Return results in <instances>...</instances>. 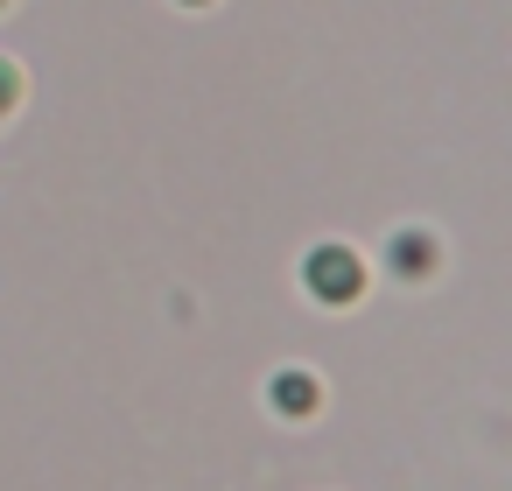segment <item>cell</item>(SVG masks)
<instances>
[{
  "instance_id": "obj_1",
  "label": "cell",
  "mask_w": 512,
  "mask_h": 491,
  "mask_svg": "<svg viewBox=\"0 0 512 491\" xmlns=\"http://www.w3.org/2000/svg\"><path fill=\"white\" fill-rule=\"evenodd\" d=\"M302 281H309V295H316L323 309H344V302L365 295V260H358L351 246H316V253L302 260Z\"/></svg>"
},
{
  "instance_id": "obj_2",
  "label": "cell",
  "mask_w": 512,
  "mask_h": 491,
  "mask_svg": "<svg viewBox=\"0 0 512 491\" xmlns=\"http://www.w3.org/2000/svg\"><path fill=\"white\" fill-rule=\"evenodd\" d=\"M386 267H393L400 281H428V274H435V239H428V232H393V239H386Z\"/></svg>"
},
{
  "instance_id": "obj_3",
  "label": "cell",
  "mask_w": 512,
  "mask_h": 491,
  "mask_svg": "<svg viewBox=\"0 0 512 491\" xmlns=\"http://www.w3.org/2000/svg\"><path fill=\"white\" fill-rule=\"evenodd\" d=\"M267 400H274V414L309 421V414H316V400H323V386H316L309 372H274V379H267Z\"/></svg>"
},
{
  "instance_id": "obj_4",
  "label": "cell",
  "mask_w": 512,
  "mask_h": 491,
  "mask_svg": "<svg viewBox=\"0 0 512 491\" xmlns=\"http://www.w3.org/2000/svg\"><path fill=\"white\" fill-rule=\"evenodd\" d=\"M15 99H22V71H15L8 57H0V113H8Z\"/></svg>"
},
{
  "instance_id": "obj_5",
  "label": "cell",
  "mask_w": 512,
  "mask_h": 491,
  "mask_svg": "<svg viewBox=\"0 0 512 491\" xmlns=\"http://www.w3.org/2000/svg\"><path fill=\"white\" fill-rule=\"evenodd\" d=\"M183 8H204V0H183Z\"/></svg>"
},
{
  "instance_id": "obj_6",
  "label": "cell",
  "mask_w": 512,
  "mask_h": 491,
  "mask_svg": "<svg viewBox=\"0 0 512 491\" xmlns=\"http://www.w3.org/2000/svg\"><path fill=\"white\" fill-rule=\"evenodd\" d=\"M0 8H8V0H0Z\"/></svg>"
}]
</instances>
